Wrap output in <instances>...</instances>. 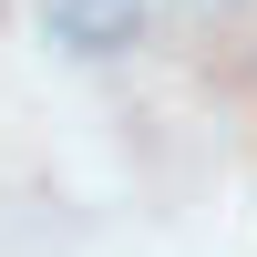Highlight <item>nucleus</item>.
<instances>
[{
	"label": "nucleus",
	"mask_w": 257,
	"mask_h": 257,
	"mask_svg": "<svg viewBox=\"0 0 257 257\" xmlns=\"http://www.w3.org/2000/svg\"><path fill=\"white\" fill-rule=\"evenodd\" d=\"M41 21L62 52H123L144 31V0H41Z\"/></svg>",
	"instance_id": "nucleus-1"
}]
</instances>
